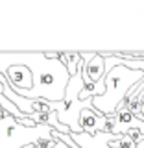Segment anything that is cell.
Returning a JSON list of instances; mask_svg holds the SVG:
<instances>
[{
    "instance_id": "cell-1",
    "label": "cell",
    "mask_w": 144,
    "mask_h": 148,
    "mask_svg": "<svg viewBox=\"0 0 144 148\" xmlns=\"http://www.w3.org/2000/svg\"><path fill=\"white\" fill-rule=\"evenodd\" d=\"M13 65H26L33 76V89L20 92L30 100L43 98L48 102H63L70 76L67 67L57 59H46L44 54H8L0 52V72H6ZM18 95V92H17Z\"/></svg>"
},
{
    "instance_id": "cell-2",
    "label": "cell",
    "mask_w": 144,
    "mask_h": 148,
    "mask_svg": "<svg viewBox=\"0 0 144 148\" xmlns=\"http://www.w3.org/2000/svg\"><path fill=\"white\" fill-rule=\"evenodd\" d=\"M141 80H144L142 71H129L128 67H115L104 76L105 92L102 96L92 98V106L100 115L111 117L128 95V87H135Z\"/></svg>"
},
{
    "instance_id": "cell-3",
    "label": "cell",
    "mask_w": 144,
    "mask_h": 148,
    "mask_svg": "<svg viewBox=\"0 0 144 148\" xmlns=\"http://www.w3.org/2000/svg\"><path fill=\"white\" fill-rule=\"evenodd\" d=\"M4 76L8 78L13 91L18 92V95L33 89V76H31V71L26 65H13L4 72Z\"/></svg>"
},
{
    "instance_id": "cell-4",
    "label": "cell",
    "mask_w": 144,
    "mask_h": 148,
    "mask_svg": "<svg viewBox=\"0 0 144 148\" xmlns=\"http://www.w3.org/2000/svg\"><path fill=\"white\" fill-rule=\"evenodd\" d=\"M107 124V117L105 115H100L98 111L92 109H81L80 113V128L83 133H102L104 126Z\"/></svg>"
},
{
    "instance_id": "cell-5",
    "label": "cell",
    "mask_w": 144,
    "mask_h": 148,
    "mask_svg": "<svg viewBox=\"0 0 144 148\" xmlns=\"http://www.w3.org/2000/svg\"><path fill=\"white\" fill-rule=\"evenodd\" d=\"M57 61H61L65 67H67V72L68 76L74 78L78 76V69L81 65V56L80 52H57Z\"/></svg>"
},
{
    "instance_id": "cell-6",
    "label": "cell",
    "mask_w": 144,
    "mask_h": 148,
    "mask_svg": "<svg viewBox=\"0 0 144 148\" xmlns=\"http://www.w3.org/2000/svg\"><path fill=\"white\" fill-rule=\"evenodd\" d=\"M33 111H35V113H44V115L52 113V111H54L52 102L43 100V98H35V100H33Z\"/></svg>"
},
{
    "instance_id": "cell-7",
    "label": "cell",
    "mask_w": 144,
    "mask_h": 148,
    "mask_svg": "<svg viewBox=\"0 0 144 148\" xmlns=\"http://www.w3.org/2000/svg\"><path fill=\"white\" fill-rule=\"evenodd\" d=\"M109 148H137V145L126 135H120L117 141H109Z\"/></svg>"
},
{
    "instance_id": "cell-8",
    "label": "cell",
    "mask_w": 144,
    "mask_h": 148,
    "mask_svg": "<svg viewBox=\"0 0 144 148\" xmlns=\"http://www.w3.org/2000/svg\"><path fill=\"white\" fill-rule=\"evenodd\" d=\"M55 146H57V141L52 139V135L41 137L35 141V145H30V148H55Z\"/></svg>"
},
{
    "instance_id": "cell-9",
    "label": "cell",
    "mask_w": 144,
    "mask_h": 148,
    "mask_svg": "<svg viewBox=\"0 0 144 148\" xmlns=\"http://www.w3.org/2000/svg\"><path fill=\"white\" fill-rule=\"evenodd\" d=\"M126 137H129L135 145H141V143L144 141V135H142V132L141 130H137V128H131V130H128L126 132Z\"/></svg>"
},
{
    "instance_id": "cell-10",
    "label": "cell",
    "mask_w": 144,
    "mask_h": 148,
    "mask_svg": "<svg viewBox=\"0 0 144 148\" xmlns=\"http://www.w3.org/2000/svg\"><path fill=\"white\" fill-rule=\"evenodd\" d=\"M8 83V82H6ZM6 83H4V85H6ZM4 85H2V83H0V95H2V92H4Z\"/></svg>"
}]
</instances>
